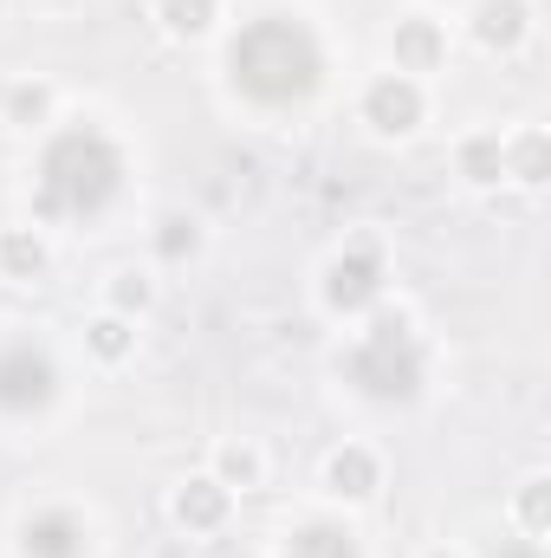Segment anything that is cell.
Instances as JSON below:
<instances>
[{"instance_id":"1","label":"cell","mask_w":551,"mask_h":558,"mask_svg":"<svg viewBox=\"0 0 551 558\" xmlns=\"http://www.w3.org/2000/svg\"><path fill=\"white\" fill-rule=\"evenodd\" d=\"M228 92L260 105V111H298L318 98L325 85V39L305 13H285V7H267L254 20H241L228 33Z\"/></svg>"},{"instance_id":"2","label":"cell","mask_w":551,"mask_h":558,"mask_svg":"<svg viewBox=\"0 0 551 558\" xmlns=\"http://www.w3.org/2000/svg\"><path fill=\"white\" fill-rule=\"evenodd\" d=\"M131 182L124 143L105 124H59L33 162V215L39 221H105Z\"/></svg>"},{"instance_id":"3","label":"cell","mask_w":551,"mask_h":558,"mask_svg":"<svg viewBox=\"0 0 551 558\" xmlns=\"http://www.w3.org/2000/svg\"><path fill=\"white\" fill-rule=\"evenodd\" d=\"M338 377L364 397V403H383V410H409L428 390V344L415 331L409 312H364V331L338 351Z\"/></svg>"},{"instance_id":"4","label":"cell","mask_w":551,"mask_h":558,"mask_svg":"<svg viewBox=\"0 0 551 558\" xmlns=\"http://www.w3.org/2000/svg\"><path fill=\"white\" fill-rule=\"evenodd\" d=\"M383 286H390V260H383V247H377L370 234H357V241H344V247L325 260V274H318V299H325L331 318H364V312L383 305Z\"/></svg>"},{"instance_id":"5","label":"cell","mask_w":551,"mask_h":558,"mask_svg":"<svg viewBox=\"0 0 551 558\" xmlns=\"http://www.w3.org/2000/svg\"><path fill=\"white\" fill-rule=\"evenodd\" d=\"M59 357L39 344V338H7L0 344V416L7 422H33L46 416L52 403H59Z\"/></svg>"},{"instance_id":"6","label":"cell","mask_w":551,"mask_h":558,"mask_svg":"<svg viewBox=\"0 0 551 558\" xmlns=\"http://www.w3.org/2000/svg\"><path fill=\"white\" fill-rule=\"evenodd\" d=\"M421 118H428L421 78H409V72H377V78L364 85V124H370L377 137H415Z\"/></svg>"},{"instance_id":"7","label":"cell","mask_w":551,"mask_h":558,"mask_svg":"<svg viewBox=\"0 0 551 558\" xmlns=\"http://www.w3.org/2000/svg\"><path fill=\"white\" fill-rule=\"evenodd\" d=\"M91 553V526L78 507H39L20 520V558H85Z\"/></svg>"},{"instance_id":"8","label":"cell","mask_w":551,"mask_h":558,"mask_svg":"<svg viewBox=\"0 0 551 558\" xmlns=\"http://www.w3.org/2000/svg\"><path fill=\"white\" fill-rule=\"evenodd\" d=\"M377 487H383V461H377V448L344 441V448L325 454V494H331V500L357 507V500H377Z\"/></svg>"},{"instance_id":"9","label":"cell","mask_w":551,"mask_h":558,"mask_svg":"<svg viewBox=\"0 0 551 558\" xmlns=\"http://www.w3.org/2000/svg\"><path fill=\"white\" fill-rule=\"evenodd\" d=\"M390 72H434L441 59H448V26L434 20V13H403L396 26H390Z\"/></svg>"},{"instance_id":"10","label":"cell","mask_w":551,"mask_h":558,"mask_svg":"<svg viewBox=\"0 0 551 558\" xmlns=\"http://www.w3.org/2000/svg\"><path fill=\"white\" fill-rule=\"evenodd\" d=\"M169 513H175V526H182V533H221V526L234 520V494H228L215 474H195V481H182V487H175Z\"/></svg>"},{"instance_id":"11","label":"cell","mask_w":551,"mask_h":558,"mask_svg":"<svg viewBox=\"0 0 551 558\" xmlns=\"http://www.w3.org/2000/svg\"><path fill=\"white\" fill-rule=\"evenodd\" d=\"M467 33L487 52H519L526 33H532V0H480L474 20H467Z\"/></svg>"},{"instance_id":"12","label":"cell","mask_w":551,"mask_h":558,"mask_svg":"<svg viewBox=\"0 0 551 558\" xmlns=\"http://www.w3.org/2000/svg\"><path fill=\"white\" fill-rule=\"evenodd\" d=\"M273 558H364V539L344 520H305V526H292L279 539Z\"/></svg>"},{"instance_id":"13","label":"cell","mask_w":551,"mask_h":558,"mask_svg":"<svg viewBox=\"0 0 551 558\" xmlns=\"http://www.w3.org/2000/svg\"><path fill=\"white\" fill-rule=\"evenodd\" d=\"M454 169H461L467 189H500V182H506V137H500V131H474V137H461Z\"/></svg>"},{"instance_id":"14","label":"cell","mask_w":551,"mask_h":558,"mask_svg":"<svg viewBox=\"0 0 551 558\" xmlns=\"http://www.w3.org/2000/svg\"><path fill=\"white\" fill-rule=\"evenodd\" d=\"M215 481L228 487V494H254V487H267V448L260 441H221L215 448Z\"/></svg>"},{"instance_id":"15","label":"cell","mask_w":551,"mask_h":558,"mask_svg":"<svg viewBox=\"0 0 551 558\" xmlns=\"http://www.w3.org/2000/svg\"><path fill=\"white\" fill-rule=\"evenodd\" d=\"M46 267H52V247L39 228H0V274L33 286V279H46Z\"/></svg>"},{"instance_id":"16","label":"cell","mask_w":551,"mask_h":558,"mask_svg":"<svg viewBox=\"0 0 551 558\" xmlns=\"http://www.w3.org/2000/svg\"><path fill=\"white\" fill-rule=\"evenodd\" d=\"M506 182H519V189H546L551 182V137L539 124H526L519 137H506Z\"/></svg>"},{"instance_id":"17","label":"cell","mask_w":551,"mask_h":558,"mask_svg":"<svg viewBox=\"0 0 551 558\" xmlns=\"http://www.w3.org/2000/svg\"><path fill=\"white\" fill-rule=\"evenodd\" d=\"M149 247H156V260L182 267V260H195V254H201V221H195L188 208H169V215H156Z\"/></svg>"},{"instance_id":"18","label":"cell","mask_w":551,"mask_h":558,"mask_svg":"<svg viewBox=\"0 0 551 558\" xmlns=\"http://www.w3.org/2000/svg\"><path fill=\"white\" fill-rule=\"evenodd\" d=\"M85 351H91L98 364H124V357H137V318L98 312V318L85 325Z\"/></svg>"},{"instance_id":"19","label":"cell","mask_w":551,"mask_h":558,"mask_svg":"<svg viewBox=\"0 0 551 558\" xmlns=\"http://www.w3.org/2000/svg\"><path fill=\"white\" fill-rule=\"evenodd\" d=\"M513 526H519V539H539V546H546V533H551V474H526V481H519V494H513Z\"/></svg>"},{"instance_id":"20","label":"cell","mask_w":551,"mask_h":558,"mask_svg":"<svg viewBox=\"0 0 551 558\" xmlns=\"http://www.w3.org/2000/svg\"><path fill=\"white\" fill-rule=\"evenodd\" d=\"M156 305V279L143 274V267H118L111 286H105V312H118V318H143Z\"/></svg>"},{"instance_id":"21","label":"cell","mask_w":551,"mask_h":558,"mask_svg":"<svg viewBox=\"0 0 551 558\" xmlns=\"http://www.w3.org/2000/svg\"><path fill=\"white\" fill-rule=\"evenodd\" d=\"M215 13H221V0H156V20L169 39H201L215 26Z\"/></svg>"},{"instance_id":"22","label":"cell","mask_w":551,"mask_h":558,"mask_svg":"<svg viewBox=\"0 0 551 558\" xmlns=\"http://www.w3.org/2000/svg\"><path fill=\"white\" fill-rule=\"evenodd\" d=\"M46 118H52V85H46V78H33V85H26V78L7 85L0 124H26V131H33V124H46Z\"/></svg>"},{"instance_id":"23","label":"cell","mask_w":551,"mask_h":558,"mask_svg":"<svg viewBox=\"0 0 551 558\" xmlns=\"http://www.w3.org/2000/svg\"><path fill=\"white\" fill-rule=\"evenodd\" d=\"M480 558H546V546H539V539H519V533H513V539H493V546H487Z\"/></svg>"},{"instance_id":"24","label":"cell","mask_w":551,"mask_h":558,"mask_svg":"<svg viewBox=\"0 0 551 558\" xmlns=\"http://www.w3.org/2000/svg\"><path fill=\"white\" fill-rule=\"evenodd\" d=\"M421 558H461V553H454V546H428Z\"/></svg>"},{"instance_id":"25","label":"cell","mask_w":551,"mask_h":558,"mask_svg":"<svg viewBox=\"0 0 551 558\" xmlns=\"http://www.w3.org/2000/svg\"><path fill=\"white\" fill-rule=\"evenodd\" d=\"M0 105H7V78H0Z\"/></svg>"},{"instance_id":"26","label":"cell","mask_w":551,"mask_h":558,"mask_svg":"<svg viewBox=\"0 0 551 558\" xmlns=\"http://www.w3.org/2000/svg\"><path fill=\"white\" fill-rule=\"evenodd\" d=\"M0 13H7V0H0Z\"/></svg>"}]
</instances>
